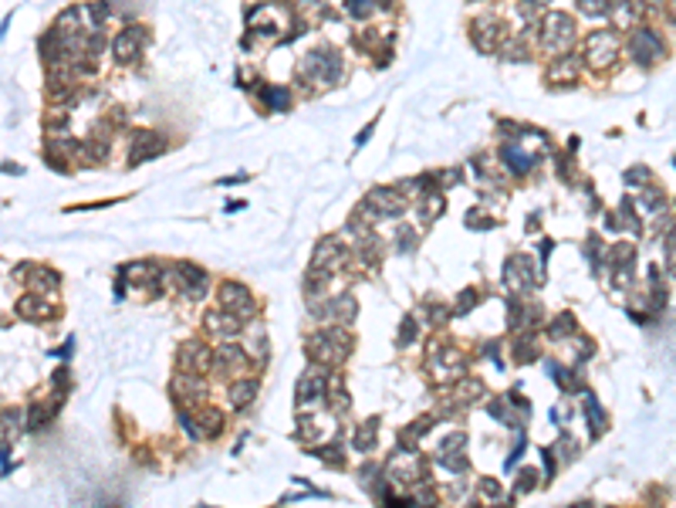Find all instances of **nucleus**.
I'll return each instance as SVG.
<instances>
[{"mask_svg": "<svg viewBox=\"0 0 676 508\" xmlns=\"http://www.w3.org/2000/svg\"><path fill=\"white\" fill-rule=\"evenodd\" d=\"M423 207H426L423 210V221H433L436 214H440V207H443V200H440V196H430V200H423Z\"/></svg>", "mask_w": 676, "mask_h": 508, "instance_id": "obj_27", "label": "nucleus"}, {"mask_svg": "<svg viewBox=\"0 0 676 508\" xmlns=\"http://www.w3.org/2000/svg\"><path fill=\"white\" fill-rule=\"evenodd\" d=\"M206 359H210V352L203 349V346H183V352H179V366H183V373H200L206 366Z\"/></svg>", "mask_w": 676, "mask_h": 508, "instance_id": "obj_13", "label": "nucleus"}, {"mask_svg": "<svg viewBox=\"0 0 676 508\" xmlns=\"http://www.w3.org/2000/svg\"><path fill=\"white\" fill-rule=\"evenodd\" d=\"M535 478H538L535 471H524V474H521V484H518V488H521V492H524V488L531 492V488H535Z\"/></svg>", "mask_w": 676, "mask_h": 508, "instance_id": "obj_29", "label": "nucleus"}, {"mask_svg": "<svg viewBox=\"0 0 676 508\" xmlns=\"http://www.w3.org/2000/svg\"><path fill=\"white\" fill-rule=\"evenodd\" d=\"M470 41L477 44V51L490 54L500 41H504V21H500V17H494V14L477 17V21L470 24Z\"/></svg>", "mask_w": 676, "mask_h": 508, "instance_id": "obj_7", "label": "nucleus"}, {"mask_svg": "<svg viewBox=\"0 0 676 508\" xmlns=\"http://www.w3.org/2000/svg\"><path fill=\"white\" fill-rule=\"evenodd\" d=\"M17 312L24 315V319H44V315H48V309H44L34 295H24V299L17 302Z\"/></svg>", "mask_w": 676, "mask_h": 508, "instance_id": "obj_24", "label": "nucleus"}, {"mask_svg": "<svg viewBox=\"0 0 676 508\" xmlns=\"http://www.w3.org/2000/svg\"><path fill=\"white\" fill-rule=\"evenodd\" d=\"M348 349H352V339L345 336V332H338V329L318 332V336L308 342V356H315L318 363H338V359L348 356Z\"/></svg>", "mask_w": 676, "mask_h": 508, "instance_id": "obj_3", "label": "nucleus"}, {"mask_svg": "<svg viewBox=\"0 0 676 508\" xmlns=\"http://www.w3.org/2000/svg\"><path fill=\"white\" fill-rule=\"evenodd\" d=\"M609 7H612V0H578V11L588 17H602V14H609Z\"/></svg>", "mask_w": 676, "mask_h": 508, "instance_id": "obj_25", "label": "nucleus"}, {"mask_svg": "<svg viewBox=\"0 0 676 508\" xmlns=\"http://www.w3.org/2000/svg\"><path fill=\"white\" fill-rule=\"evenodd\" d=\"M220 299H223V305H227L237 319H247V315L254 312V299H251V292H247L243 285H237V282H223V288H220Z\"/></svg>", "mask_w": 676, "mask_h": 508, "instance_id": "obj_9", "label": "nucleus"}, {"mask_svg": "<svg viewBox=\"0 0 676 508\" xmlns=\"http://www.w3.org/2000/svg\"><path fill=\"white\" fill-rule=\"evenodd\" d=\"M230 315H233V312H230ZM230 315L210 312V315H206V329H210V332H217V336H233V332L241 329V319H230Z\"/></svg>", "mask_w": 676, "mask_h": 508, "instance_id": "obj_14", "label": "nucleus"}, {"mask_svg": "<svg viewBox=\"0 0 676 508\" xmlns=\"http://www.w3.org/2000/svg\"><path fill=\"white\" fill-rule=\"evenodd\" d=\"M375 434H379V420H369L365 427H358V434H355L358 451H372V447H375Z\"/></svg>", "mask_w": 676, "mask_h": 508, "instance_id": "obj_22", "label": "nucleus"}, {"mask_svg": "<svg viewBox=\"0 0 676 508\" xmlns=\"http://www.w3.org/2000/svg\"><path fill=\"white\" fill-rule=\"evenodd\" d=\"M176 282L186 295H200V288L206 285V274L200 268H193V264H176Z\"/></svg>", "mask_w": 676, "mask_h": 508, "instance_id": "obj_12", "label": "nucleus"}, {"mask_svg": "<svg viewBox=\"0 0 676 508\" xmlns=\"http://www.w3.org/2000/svg\"><path fill=\"white\" fill-rule=\"evenodd\" d=\"M301 79L311 81V89H332L342 81V58L332 48H315L301 61Z\"/></svg>", "mask_w": 676, "mask_h": 508, "instance_id": "obj_1", "label": "nucleus"}, {"mask_svg": "<svg viewBox=\"0 0 676 508\" xmlns=\"http://www.w3.org/2000/svg\"><path fill=\"white\" fill-rule=\"evenodd\" d=\"M670 272L676 274V251H673V254H670Z\"/></svg>", "mask_w": 676, "mask_h": 508, "instance_id": "obj_30", "label": "nucleus"}, {"mask_svg": "<svg viewBox=\"0 0 676 508\" xmlns=\"http://www.w3.org/2000/svg\"><path fill=\"white\" fill-rule=\"evenodd\" d=\"M619 54V44H615L612 31H595L585 38V61L592 68H609Z\"/></svg>", "mask_w": 676, "mask_h": 508, "instance_id": "obj_6", "label": "nucleus"}, {"mask_svg": "<svg viewBox=\"0 0 676 508\" xmlns=\"http://www.w3.org/2000/svg\"><path fill=\"white\" fill-rule=\"evenodd\" d=\"M342 254H345L342 244H338L335 237H325L318 248H315V261H311V264H315V268H321V272H332L335 261L342 258Z\"/></svg>", "mask_w": 676, "mask_h": 508, "instance_id": "obj_11", "label": "nucleus"}, {"mask_svg": "<svg viewBox=\"0 0 676 508\" xmlns=\"http://www.w3.org/2000/svg\"><path fill=\"white\" fill-rule=\"evenodd\" d=\"M17 430H21V414H17V410H4V414H0V444H7L11 437H17Z\"/></svg>", "mask_w": 676, "mask_h": 508, "instance_id": "obj_19", "label": "nucleus"}, {"mask_svg": "<svg viewBox=\"0 0 676 508\" xmlns=\"http://www.w3.org/2000/svg\"><path fill=\"white\" fill-rule=\"evenodd\" d=\"M609 258H632V248H629V244H619V248L609 251ZM622 264H629V261H612V268H622Z\"/></svg>", "mask_w": 676, "mask_h": 508, "instance_id": "obj_28", "label": "nucleus"}, {"mask_svg": "<svg viewBox=\"0 0 676 508\" xmlns=\"http://www.w3.org/2000/svg\"><path fill=\"white\" fill-rule=\"evenodd\" d=\"M578 71H582V58H578V54H572V51H565V54H558V58L551 61L548 81H551V85H575V81H578Z\"/></svg>", "mask_w": 676, "mask_h": 508, "instance_id": "obj_8", "label": "nucleus"}, {"mask_svg": "<svg viewBox=\"0 0 676 508\" xmlns=\"http://www.w3.org/2000/svg\"><path fill=\"white\" fill-rule=\"evenodd\" d=\"M500 58H504V61H528L531 51H528L524 38H510L508 44H500Z\"/></svg>", "mask_w": 676, "mask_h": 508, "instance_id": "obj_17", "label": "nucleus"}, {"mask_svg": "<svg viewBox=\"0 0 676 508\" xmlns=\"http://www.w3.org/2000/svg\"><path fill=\"white\" fill-rule=\"evenodd\" d=\"M146 41H149V31L142 24H132V27H126V31H118L112 41L115 61H118V65H132L142 54V44H146Z\"/></svg>", "mask_w": 676, "mask_h": 508, "instance_id": "obj_4", "label": "nucleus"}, {"mask_svg": "<svg viewBox=\"0 0 676 508\" xmlns=\"http://www.w3.org/2000/svg\"><path fill=\"white\" fill-rule=\"evenodd\" d=\"M629 54H632L636 65H652V61L663 58V41L650 27H636L632 38H629Z\"/></svg>", "mask_w": 676, "mask_h": 508, "instance_id": "obj_5", "label": "nucleus"}, {"mask_svg": "<svg viewBox=\"0 0 676 508\" xmlns=\"http://www.w3.org/2000/svg\"><path fill=\"white\" fill-rule=\"evenodd\" d=\"M156 146H163V139H159L156 132H153V136H149V132H139L136 149H132V153H136V156H132V163H139V159H146V156H156V153H153Z\"/></svg>", "mask_w": 676, "mask_h": 508, "instance_id": "obj_18", "label": "nucleus"}, {"mask_svg": "<svg viewBox=\"0 0 676 508\" xmlns=\"http://www.w3.org/2000/svg\"><path fill=\"white\" fill-rule=\"evenodd\" d=\"M670 17L676 21V0H670Z\"/></svg>", "mask_w": 676, "mask_h": 508, "instance_id": "obj_31", "label": "nucleus"}, {"mask_svg": "<svg viewBox=\"0 0 676 508\" xmlns=\"http://www.w3.org/2000/svg\"><path fill=\"white\" fill-rule=\"evenodd\" d=\"M247 349H251V356H257V359H268V342H264V326L257 322V326H251V332H247Z\"/></svg>", "mask_w": 676, "mask_h": 508, "instance_id": "obj_21", "label": "nucleus"}, {"mask_svg": "<svg viewBox=\"0 0 676 508\" xmlns=\"http://www.w3.org/2000/svg\"><path fill=\"white\" fill-rule=\"evenodd\" d=\"M261 95H264V102H268L271 109H288V105H291L288 89H278V85H261Z\"/></svg>", "mask_w": 676, "mask_h": 508, "instance_id": "obj_20", "label": "nucleus"}, {"mask_svg": "<svg viewBox=\"0 0 676 508\" xmlns=\"http://www.w3.org/2000/svg\"><path fill=\"white\" fill-rule=\"evenodd\" d=\"M325 387H328V379H325V373L321 369H311V373H305L301 377V383H298V400L301 404H318L321 397H325Z\"/></svg>", "mask_w": 676, "mask_h": 508, "instance_id": "obj_10", "label": "nucleus"}, {"mask_svg": "<svg viewBox=\"0 0 676 508\" xmlns=\"http://www.w3.org/2000/svg\"><path fill=\"white\" fill-rule=\"evenodd\" d=\"M254 397H257V383H254V379H241V383H233V387H230V404H233V407H247Z\"/></svg>", "mask_w": 676, "mask_h": 508, "instance_id": "obj_15", "label": "nucleus"}, {"mask_svg": "<svg viewBox=\"0 0 676 508\" xmlns=\"http://www.w3.org/2000/svg\"><path fill=\"white\" fill-rule=\"evenodd\" d=\"M213 363H217L220 373H227L230 366H243L247 359H243V352L237 349L233 342H227V346H220V352H217V359H213Z\"/></svg>", "mask_w": 676, "mask_h": 508, "instance_id": "obj_16", "label": "nucleus"}, {"mask_svg": "<svg viewBox=\"0 0 676 508\" xmlns=\"http://www.w3.org/2000/svg\"><path fill=\"white\" fill-rule=\"evenodd\" d=\"M541 44L555 54H565L575 44V21L568 14H545L541 17Z\"/></svg>", "mask_w": 676, "mask_h": 508, "instance_id": "obj_2", "label": "nucleus"}, {"mask_svg": "<svg viewBox=\"0 0 676 508\" xmlns=\"http://www.w3.org/2000/svg\"><path fill=\"white\" fill-rule=\"evenodd\" d=\"M572 329H575V319L568 312H562V315H558V322H551V326H548V336L551 339H565Z\"/></svg>", "mask_w": 676, "mask_h": 508, "instance_id": "obj_26", "label": "nucleus"}, {"mask_svg": "<svg viewBox=\"0 0 676 508\" xmlns=\"http://www.w3.org/2000/svg\"><path fill=\"white\" fill-rule=\"evenodd\" d=\"M531 4H548V0H531Z\"/></svg>", "mask_w": 676, "mask_h": 508, "instance_id": "obj_32", "label": "nucleus"}, {"mask_svg": "<svg viewBox=\"0 0 676 508\" xmlns=\"http://www.w3.org/2000/svg\"><path fill=\"white\" fill-rule=\"evenodd\" d=\"M345 7H348V17L369 21L372 14H375V0H345Z\"/></svg>", "mask_w": 676, "mask_h": 508, "instance_id": "obj_23", "label": "nucleus"}]
</instances>
